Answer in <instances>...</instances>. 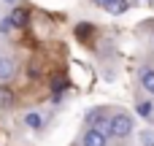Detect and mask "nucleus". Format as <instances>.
<instances>
[{
    "label": "nucleus",
    "instance_id": "nucleus-13",
    "mask_svg": "<svg viewBox=\"0 0 154 146\" xmlns=\"http://www.w3.org/2000/svg\"><path fill=\"white\" fill-rule=\"evenodd\" d=\"M95 3H97V5H106V0H95Z\"/></svg>",
    "mask_w": 154,
    "mask_h": 146
},
{
    "label": "nucleus",
    "instance_id": "nucleus-5",
    "mask_svg": "<svg viewBox=\"0 0 154 146\" xmlns=\"http://www.w3.org/2000/svg\"><path fill=\"white\" fill-rule=\"evenodd\" d=\"M27 19H30V14H27L24 8H14V11H11V24H14V27H24Z\"/></svg>",
    "mask_w": 154,
    "mask_h": 146
},
{
    "label": "nucleus",
    "instance_id": "nucleus-8",
    "mask_svg": "<svg viewBox=\"0 0 154 146\" xmlns=\"http://www.w3.org/2000/svg\"><path fill=\"white\" fill-rule=\"evenodd\" d=\"M24 125H27V127H32V130H38V127L43 125V119H41L38 114H27V116H24Z\"/></svg>",
    "mask_w": 154,
    "mask_h": 146
},
{
    "label": "nucleus",
    "instance_id": "nucleus-12",
    "mask_svg": "<svg viewBox=\"0 0 154 146\" xmlns=\"http://www.w3.org/2000/svg\"><path fill=\"white\" fill-rule=\"evenodd\" d=\"M8 103H11V92L0 89V106H8Z\"/></svg>",
    "mask_w": 154,
    "mask_h": 146
},
{
    "label": "nucleus",
    "instance_id": "nucleus-14",
    "mask_svg": "<svg viewBox=\"0 0 154 146\" xmlns=\"http://www.w3.org/2000/svg\"><path fill=\"white\" fill-rule=\"evenodd\" d=\"M5 3H16V0H5Z\"/></svg>",
    "mask_w": 154,
    "mask_h": 146
},
{
    "label": "nucleus",
    "instance_id": "nucleus-6",
    "mask_svg": "<svg viewBox=\"0 0 154 146\" xmlns=\"http://www.w3.org/2000/svg\"><path fill=\"white\" fill-rule=\"evenodd\" d=\"M108 14H125L127 11V0H106V5H103Z\"/></svg>",
    "mask_w": 154,
    "mask_h": 146
},
{
    "label": "nucleus",
    "instance_id": "nucleus-2",
    "mask_svg": "<svg viewBox=\"0 0 154 146\" xmlns=\"http://www.w3.org/2000/svg\"><path fill=\"white\" fill-rule=\"evenodd\" d=\"M81 146H106V133L100 127H89L81 138Z\"/></svg>",
    "mask_w": 154,
    "mask_h": 146
},
{
    "label": "nucleus",
    "instance_id": "nucleus-3",
    "mask_svg": "<svg viewBox=\"0 0 154 146\" xmlns=\"http://www.w3.org/2000/svg\"><path fill=\"white\" fill-rule=\"evenodd\" d=\"M14 70H16L14 60H11V57H0V81H8V79L14 76Z\"/></svg>",
    "mask_w": 154,
    "mask_h": 146
},
{
    "label": "nucleus",
    "instance_id": "nucleus-10",
    "mask_svg": "<svg viewBox=\"0 0 154 146\" xmlns=\"http://www.w3.org/2000/svg\"><path fill=\"white\" fill-rule=\"evenodd\" d=\"M76 35H79V38H87V35H92V27H89V24H79V27H76Z\"/></svg>",
    "mask_w": 154,
    "mask_h": 146
},
{
    "label": "nucleus",
    "instance_id": "nucleus-7",
    "mask_svg": "<svg viewBox=\"0 0 154 146\" xmlns=\"http://www.w3.org/2000/svg\"><path fill=\"white\" fill-rule=\"evenodd\" d=\"M135 111H138L141 116H152V114H154L152 100H138V103H135Z\"/></svg>",
    "mask_w": 154,
    "mask_h": 146
},
{
    "label": "nucleus",
    "instance_id": "nucleus-4",
    "mask_svg": "<svg viewBox=\"0 0 154 146\" xmlns=\"http://www.w3.org/2000/svg\"><path fill=\"white\" fill-rule=\"evenodd\" d=\"M138 79H141V87H143L149 95H154V70H152V68H143Z\"/></svg>",
    "mask_w": 154,
    "mask_h": 146
},
{
    "label": "nucleus",
    "instance_id": "nucleus-11",
    "mask_svg": "<svg viewBox=\"0 0 154 146\" xmlns=\"http://www.w3.org/2000/svg\"><path fill=\"white\" fill-rule=\"evenodd\" d=\"M11 30H14L11 19H3V22H0V33H11Z\"/></svg>",
    "mask_w": 154,
    "mask_h": 146
},
{
    "label": "nucleus",
    "instance_id": "nucleus-1",
    "mask_svg": "<svg viewBox=\"0 0 154 146\" xmlns=\"http://www.w3.org/2000/svg\"><path fill=\"white\" fill-rule=\"evenodd\" d=\"M106 125H108V133H111L114 138H127V135L133 133V116H130V114H122V111L114 114Z\"/></svg>",
    "mask_w": 154,
    "mask_h": 146
},
{
    "label": "nucleus",
    "instance_id": "nucleus-9",
    "mask_svg": "<svg viewBox=\"0 0 154 146\" xmlns=\"http://www.w3.org/2000/svg\"><path fill=\"white\" fill-rule=\"evenodd\" d=\"M141 144L143 146H154V130H143V133H141Z\"/></svg>",
    "mask_w": 154,
    "mask_h": 146
}]
</instances>
